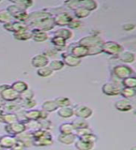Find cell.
<instances>
[{"instance_id": "1", "label": "cell", "mask_w": 136, "mask_h": 150, "mask_svg": "<svg viewBox=\"0 0 136 150\" xmlns=\"http://www.w3.org/2000/svg\"><path fill=\"white\" fill-rule=\"evenodd\" d=\"M24 23L30 30L37 29L44 32L52 30L55 26L53 15L47 8L29 13L27 20Z\"/></svg>"}, {"instance_id": "2", "label": "cell", "mask_w": 136, "mask_h": 150, "mask_svg": "<svg viewBox=\"0 0 136 150\" xmlns=\"http://www.w3.org/2000/svg\"><path fill=\"white\" fill-rule=\"evenodd\" d=\"M134 75V70L129 65L120 64L116 65L111 69V79L112 83L120 86L121 81L125 78H128Z\"/></svg>"}, {"instance_id": "3", "label": "cell", "mask_w": 136, "mask_h": 150, "mask_svg": "<svg viewBox=\"0 0 136 150\" xmlns=\"http://www.w3.org/2000/svg\"><path fill=\"white\" fill-rule=\"evenodd\" d=\"M6 9L12 16L14 21L25 23L27 18H28V15H29V13L27 12V11H25V9H23V8H20L19 6H17V5H14V4L9 5Z\"/></svg>"}, {"instance_id": "4", "label": "cell", "mask_w": 136, "mask_h": 150, "mask_svg": "<svg viewBox=\"0 0 136 150\" xmlns=\"http://www.w3.org/2000/svg\"><path fill=\"white\" fill-rule=\"evenodd\" d=\"M102 51L103 53L116 57V55L123 51V46L119 44V42L113 40L104 41V43L102 45Z\"/></svg>"}, {"instance_id": "5", "label": "cell", "mask_w": 136, "mask_h": 150, "mask_svg": "<svg viewBox=\"0 0 136 150\" xmlns=\"http://www.w3.org/2000/svg\"><path fill=\"white\" fill-rule=\"evenodd\" d=\"M77 43L86 47L88 49H90V48H92V47L102 46L103 43H104V40L98 35H88V36L81 38V39L77 41Z\"/></svg>"}, {"instance_id": "6", "label": "cell", "mask_w": 136, "mask_h": 150, "mask_svg": "<svg viewBox=\"0 0 136 150\" xmlns=\"http://www.w3.org/2000/svg\"><path fill=\"white\" fill-rule=\"evenodd\" d=\"M25 130H26V128L22 121H17V122H14L12 124L5 125V131L7 132V134L15 136V137L19 134L24 132Z\"/></svg>"}, {"instance_id": "7", "label": "cell", "mask_w": 136, "mask_h": 150, "mask_svg": "<svg viewBox=\"0 0 136 150\" xmlns=\"http://www.w3.org/2000/svg\"><path fill=\"white\" fill-rule=\"evenodd\" d=\"M73 19L72 14L68 12L67 11H61L57 14L53 15V21H54V25L60 26V27H65L68 25V23H70Z\"/></svg>"}, {"instance_id": "8", "label": "cell", "mask_w": 136, "mask_h": 150, "mask_svg": "<svg viewBox=\"0 0 136 150\" xmlns=\"http://www.w3.org/2000/svg\"><path fill=\"white\" fill-rule=\"evenodd\" d=\"M120 86L116 83H114L112 82L109 83H105L103 84L102 86V91L103 93L106 96L109 97H115V96H119L120 94Z\"/></svg>"}, {"instance_id": "9", "label": "cell", "mask_w": 136, "mask_h": 150, "mask_svg": "<svg viewBox=\"0 0 136 150\" xmlns=\"http://www.w3.org/2000/svg\"><path fill=\"white\" fill-rule=\"evenodd\" d=\"M19 98L20 95L13 90L10 87V86H8L6 89L0 93V98L4 101V102H13V101H17L19 100Z\"/></svg>"}, {"instance_id": "10", "label": "cell", "mask_w": 136, "mask_h": 150, "mask_svg": "<svg viewBox=\"0 0 136 150\" xmlns=\"http://www.w3.org/2000/svg\"><path fill=\"white\" fill-rule=\"evenodd\" d=\"M74 114L77 118L88 119L92 116L93 110L87 105H78L76 108H74Z\"/></svg>"}, {"instance_id": "11", "label": "cell", "mask_w": 136, "mask_h": 150, "mask_svg": "<svg viewBox=\"0 0 136 150\" xmlns=\"http://www.w3.org/2000/svg\"><path fill=\"white\" fill-rule=\"evenodd\" d=\"M67 53H70L71 54H73L74 56L79 58V59H82L84 57L88 56V48L84 47L80 44H78L77 42V43H73L70 46V49Z\"/></svg>"}, {"instance_id": "12", "label": "cell", "mask_w": 136, "mask_h": 150, "mask_svg": "<svg viewBox=\"0 0 136 150\" xmlns=\"http://www.w3.org/2000/svg\"><path fill=\"white\" fill-rule=\"evenodd\" d=\"M62 59L64 66H67V67L75 68L81 64V59L76 57V56H74L70 53H67V52H64L62 54Z\"/></svg>"}, {"instance_id": "13", "label": "cell", "mask_w": 136, "mask_h": 150, "mask_svg": "<svg viewBox=\"0 0 136 150\" xmlns=\"http://www.w3.org/2000/svg\"><path fill=\"white\" fill-rule=\"evenodd\" d=\"M49 63H50V58H48L43 54H36L35 56H33L31 59V65L36 69L46 67V66H49Z\"/></svg>"}, {"instance_id": "14", "label": "cell", "mask_w": 136, "mask_h": 150, "mask_svg": "<svg viewBox=\"0 0 136 150\" xmlns=\"http://www.w3.org/2000/svg\"><path fill=\"white\" fill-rule=\"evenodd\" d=\"M3 27L5 30H7L8 32H11L13 34L14 33H17L21 30L27 29L28 28L24 23L18 22V21H12L8 23H5V25H3Z\"/></svg>"}, {"instance_id": "15", "label": "cell", "mask_w": 136, "mask_h": 150, "mask_svg": "<svg viewBox=\"0 0 136 150\" xmlns=\"http://www.w3.org/2000/svg\"><path fill=\"white\" fill-rule=\"evenodd\" d=\"M16 139L24 145L25 148H29L34 145V139H33L32 131L30 130H25L24 132L19 134L16 136Z\"/></svg>"}, {"instance_id": "16", "label": "cell", "mask_w": 136, "mask_h": 150, "mask_svg": "<svg viewBox=\"0 0 136 150\" xmlns=\"http://www.w3.org/2000/svg\"><path fill=\"white\" fill-rule=\"evenodd\" d=\"M17 139L11 135H0V146L4 149L9 150L16 144Z\"/></svg>"}, {"instance_id": "17", "label": "cell", "mask_w": 136, "mask_h": 150, "mask_svg": "<svg viewBox=\"0 0 136 150\" xmlns=\"http://www.w3.org/2000/svg\"><path fill=\"white\" fill-rule=\"evenodd\" d=\"M116 58H118L120 62L124 63L125 65L132 64L135 61V54L133 53V52L123 50L120 54H119L116 56Z\"/></svg>"}, {"instance_id": "18", "label": "cell", "mask_w": 136, "mask_h": 150, "mask_svg": "<svg viewBox=\"0 0 136 150\" xmlns=\"http://www.w3.org/2000/svg\"><path fill=\"white\" fill-rule=\"evenodd\" d=\"M115 108L119 112H127L133 110V103L127 98H120L115 102Z\"/></svg>"}, {"instance_id": "19", "label": "cell", "mask_w": 136, "mask_h": 150, "mask_svg": "<svg viewBox=\"0 0 136 150\" xmlns=\"http://www.w3.org/2000/svg\"><path fill=\"white\" fill-rule=\"evenodd\" d=\"M53 144V139L51 134H48L44 136V137L34 140V146L37 147H44V146H50V145Z\"/></svg>"}, {"instance_id": "20", "label": "cell", "mask_w": 136, "mask_h": 150, "mask_svg": "<svg viewBox=\"0 0 136 150\" xmlns=\"http://www.w3.org/2000/svg\"><path fill=\"white\" fill-rule=\"evenodd\" d=\"M31 32H32V40L36 42H38V43L45 42L49 39V35L47 32L37 30V29L31 30Z\"/></svg>"}, {"instance_id": "21", "label": "cell", "mask_w": 136, "mask_h": 150, "mask_svg": "<svg viewBox=\"0 0 136 150\" xmlns=\"http://www.w3.org/2000/svg\"><path fill=\"white\" fill-rule=\"evenodd\" d=\"M53 36L62 38V39H63L67 41L68 40H71L73 38V32H72V30H70L69 28L61 27V28H59V29L55 30L53 32Z\"/></svg>"}, {"instance_id": "22", "label": "cell", "mask_w": 136, "mask_h": 150, "mask_svg": "<svg viewBox=\"0 0 136 150\" xmlns=\"http://www.w3.org/2000/svg\"><path fill=\"white\" fill-rule=\"evenodd\" d=\"M2 110L6 112H15V114H17L21 110H22V108L21 107L19 100H17L13 102H8V103L5 102V105L3 106Z\"/></svg>"}, {"instance_id": "23", "label": "cell", "mask_w": 136, "mask_h": 150, "mask_svg": "<svg viewBox=\"0 0 136 150\" xmlns=\"http://www.w3.org/2000/svg\"><path fill=\"white\" fill-rule=\"evenodd\" d=\"M51 43H52L53 47H54V50H56L57 52H61V51H63L65 48H66V40L62 39V38H59V37H55L53 36L51 38Z\"/></svg>"}, {"instance_id": "24", "label": "cell", "mask_w": 136, "mask_h": 150, "mask_svg": "<svg viewBox=\"0 0 136 150\" xmlns=\"http://www.w3.org/2000/svg\"><path fill=\"white\" fill-rule=\"evenodd\" d=\"M57 114L62 118H71L72 116L75 115L74 114V107L72 105L61 107L57 110Z\"/></svg>"}, {"instance_id": "25", "label": "cell", "mask_w": 136, "mask_h": 150, "mask_svg": "<svg viewBox=\"0 0 136 150\" xmlns=\"http://www.w3.org/2000/svg\"><path fill=\"white\" fill-rule=\"evenodd\" d=\"M13 37H14V39L17 40L26 41V40H32V32L29 28H27V29H23V30L17 32V33H14Z\"/></svg>"}, {"instance_id": "26", "label": "cell", "mask_w": 136, "mask_h": 150, "mask_svg": "<svg viewBox=\"0 0 136 150\" xmlns=\"http://www.w3.org/2000/svg\"><path fill=\"white\" fill-rule=\"evenodd\" d=\"M10 87L20 95V94L26 91L27 89L29 88V86H28V83L26 82L22 81V80H18V81H15L14 83H12Z\"/></svg>"}, {"instance_id": "27", "label": "cell", "mask_w": 136, "mask_h": 150, "mask_svg": "<svg viewBox=\"0 0 136 150\" xmlns=\"http://www.w3.org/2000/svg\"><path fill=\"white\" fill-rule=\"evenodd\" d=\"M20 121L19 120V117L17 114L15 112H4L2 115V118H1V123L5 125H8V124H12L14 122Z\"/></svg>"}, {"instance_id": "28", "label": "cell", "mask_w": 136, "mask_h": 150, "mask_svg": "<svg viewBox=\"0 0 136 150\" xmlns=\"http://www.w3.org/2000/svg\"><path fill=\"white\" fill-rule=\"evenodd\" d=\"M77 140V136L75 134H61L58 136L59 143L63 144L64 145H71L75 144Z\"/></svg>"}, {"instance_id": "29", "label": "cell", "mask_w": 136, "mask_h": 150, "mask_svg": "<svg viewBox=\"0 0 136 150\" xmlns=\"http://www.w3.org/2000/svg\"><path fill=\"white\" fill-rule=\"evenodd\" d=\"M75 147L77 150H92L94 148V143H90V142H86V141H83L81 139H77L75 142Z\"/></svg>"}, {"instance_id": "30", "label": "cell", "mask_w": 136, "mask_h": 150, "mask_svg": "<svg viewBox=\"0 0 136 150\" xmlns=\"http://www.w3.org/2000/svg\"><path fill=\"white\" fill-rule=\"evenodd\" d=\"M59 109V107L57 105V103L55 102L54 100H45L43 103H42L41 106V110H43L47 112H55Z\"/></svg>"}, {"instance_id": "31", "label": "cell", "mask_w": 136, "mask_h": 150, "mask_svg": "<svg viewBox=\"0 0 136 150\" xmlns=\"http://www.w3.org/2000/svg\"><path fill=\"white\" fill-rule=\"evenodd\" d=\"M39 119H40V110L31 109V110L24 111V120H23V121H25V120L37 121Z\"/></svg>"}, {"instance_id": "32", "label": "cell", "mask_w": 136, "mask_h": 150, "mask_svg": "<svg viewBox=\"0 0 136 150\" xmlns=\"http://www.w3.org/2000/svg\"><path fill=\"white\" fill-rule=\"evenodd\" d=\"M80 7H83L90 12L94 11L98 8V3L95 0H80Z\"/></svg>"}, {"instance_id": "33", "label": "cell", "mask_w": 136, "mask_h": 150, "mask_svg": "<svg viewBox=\"0 0 136 150\" xmlns=\"http://www.w3.org/2000/svg\"><path fill=\"white\" fill-rule=\"evenodd\" d=\"M59 131L61 134H75V129L74 126L72 123H63L59 126Z\"/></svg>"}, {"instance_id": "34", "label": "cell", "mask_w": 136, "mask_h": 150, "mask_svg": "<svg viewBox=\"0 0 136 150\" xmlns=\"http://www.w3.org/2000/svg\"><path fill=\"white\" fill-rule=\"evenodd\" d=\"M90 14H91L90 11H87V9L84 8L83 7H80V6L74 11V16L76 19H78V20L89 17V16H90Z\"/></svg>"}, {"instance_id": "35", "label": "cell", "mask_w": 136, "mask_h": 150, "mask_svg": "<svg viewBox=\"0 0 136 150\" xmlns=\"http://www.w3.org/2000/svg\"><path fill=\"white\" fill-rule=\"evenodd\" d=\"M121 97L123 98H133L136 96V90L135 88H127V87H121L120 89V94Z\"/></svg>"}, {"instance_id": "36", "label": "cell", "mask_w": 136, "mask_h": 150, "mask_svg": "<svg viewBox=\"0 0 136 150\" xmlns=\"http://www.w3.org/2000/svg\"><path fill=\"white\" fill-rule=\"evenodd\" d=\"M19 102H20L21 107L25 111L34 109V108L37 104V102H36V100H35V98H32V100H19Z\"/></svg>"}, {"instance_id": "37", "label": "cell", "mask_w": 136, "mask_h": 150, "mask_svg": "<svg viewBox=\"0 0 136 150\" xmlns=\"http://www.w3.org/2000/svg\"><path fill=\"white\" fill-rule=\"evenodd\" d=\"M14 21L12 16L8 13L7 9H0V23L5 25V23H8L9 22Z\"/></svg>"}, {"instance_id": "38", "label": "cell", "mask_w": 136, "mask_h": 150, "mask_svg": "<svg viewBox=\"0 0 136 150\" xmlns=\"http://www.w3.org/2000/svg\"><path fill=\"white\" fill-rule=\"evenodd\" d=\"M72 124L74 126L75 129H88L90 128V124L86 121V119H81V118H77L76 120H74L72 122Z\"/></svg>"}, {"instance_id": "39", "label": "cell", "mask_w": 136, "mask_h": 150, "mask_svg": "<svg viewBox=\"0 0 136 150\" xmlns=\"http://www.w3.org/2000/svg\"><path fill=\"white\" fill-rule=\"evenodd\" d=\"M36 74L38 75L39 77L42 78H47V77H50L51 75L53 74L52 69H51L49 66H46V67L43 68H40V69H37L36 70Z\"/></svg>"}, {"instance_id": "40", "label": "cell", "mask_w": 136, "mask_h": 150, "mask_svg": "<svg viewBox=\"0 0 136 150\" xmlns=\"http://www.w3.org/2000/svg\"><path fill=\"white\" fill-rule=\"evenodd\" d=\"M121 86L127 88H135L136 87V78L134 76H130L125 78L121 81Z\"/></svg>"}, {"instance_id": "41", "label": "cell", "mask_w": 136, "mask_h": 150, "mask_svg": "<svg viewBox=\"0 0 136 150\" xmlns=\"http://www.w3.org/2000/svg\"><path fill=\"white\" fill-rule=\"evenodd\" d=\"M23 123H24L26 130L34 131V130H36V129H40L38 120H37V121H35V120H25V121H23Z\"/></svg>"}, {"instance_id": "42", "label": "cell", "mask_w": 136, "mask_h": 150, "mask_svg": "<svg viewBox=\"0 0 136 150\" xmlns=\"http://www.w3.org/2000/svg\"><path fill=\"white\" fill-rule=\"evenodd\" d=\"M49 67L52 69V71H59L64 68V64L62 60H52L49 63Z\"/></svg>"}, {"instance_id": "43", "label": "cell", "mask_w": 136, "mask_h": 150, "mask_svg": "<svg viewBox=\"0 0 136 150\" xmlns=\"http://www.w3.org/2000/svg\"><path fill=\"white\" fill-rule=\"evenodd\" d=\"M11 3L14 5H17V6L25 9V11L34 5V1H30V0H17V1H11Z\"/></svg>"}, {"instance_id": "44", "label": "cell", "mask_w": 136, "mask_h": 150, "mask_svg": "<svg viewBox=\"0 0 136 150\" xmlns=\"http://www.w3.org/2000/svg\"><path fill=\"white\" fill-rule=\"evenodd\" d=\"M63 6L65 7V8L71 9L74 11L75 9L80 6V0H67V1L63 2Z\"/></svg>"}, {"instance_id": "45", "label": "cell", "mask_w": 136, "mask_h": 150, "mask_svg": "<svg viewBox=\"0 0 136 150\" xmlns=\"http://www.w3.org/2000/svg\"><path fill=\"white\" fill-rule=\"evenodd\" d=\"M54 100L57 103L59 108L71 105V100H70L69 98H66V97H58V98H56Z\"/></svg>"}, {"instance_id": "46", "label": "cell", "mask_w": 136, "mask_h": 150, "mask_svg": "<svg viewBox=\"0 0 136 150\" xmlns=\"http://www.w3.org/2000/svg\"><path fill=\"white\" fill-rule=\"evenodd\" d=\"M39 127L41 129H44L47 131H50L52 129V122L49 119H39L38 120Z\"/></svg>"}, {"instance_id": "47", "label": "cell", "mask_w": 136, "mask_h": 150, "mask_svg": "<svg viewBox=\"0 0 136 150\" xmlns=\"http://www.w3.org/2000/svg\"><path fill=\"white\" fill-rule=\"evenodd\" d=\"M35 93L33 90L28 88L26 91H24L23 93L20 94V98L19 100H32V98H35Z\"/></svg>"}, {"instance_id": "48", "label": "cell", "mask_w": 136, "mask_h": 150, "mask_svg": "<svg viewBox=\"0 0 136 150\" xmlns=\"http://www.w3.org/2000/svg\"><path fill=\"white\" fill-rule=\"evenodd\" d=\"M77 139H81L83 141H86V142H90V143H96L97 141H98V137H97V135L94 134L93 132H91V133H88L86 135H84L82 136V137L80 138H77Z\"/></svg>"}, {"instance_id": "49", "label": "cell", "mask_w": 136, "mask_h": 150, "mask_svg": "<svg viewBox=\"0 0 136 150\" xmlns=\"http://www.w3.org/2000/svg\"><path fill=\"white\" fill-rule=\"evenodd\" d=\"M67 26H68V28L70 30L77 29V28H79L81 26V22H80V20H78V19H76L75 17H73V19L70 21V23H68Z\"/></svg>"}, {"instance_id": "50", "label": "cell", "mask_w": 136, "mask_h": 150, "mask_svg": "<svg viewBox=\"0 0 136 150\" xmlns=\"http://www.w3.org/2000/svg\"><path fill=\"white\" fill-rule=\"evenodd\" d=\"M103 53L102 51V46H96V47H92V48L88 49V56H93V55H97Z\"/></svg>"}, {"instance_id": "51", "label": "cell", "mask_w": 136, "mask_h": 150, "mask_svg": "<svg viewBox=\"0 0 136 150\" xmlns=\"http://www.w3.org/2000/svg\"><path fill=\"white\" fill-rule=\"evenodd\" d=\"M92 132V130L91 128H88V129H77L75 131V135L77 136V138H80L82 136L86 135L88 133H91Z\"/></svg>"}, {"instance_id": "52", "label": "cell", "mask_w": 136, "mask_h": 150, "mask_svg": "<svg viewBox=\"0 0 136 150\" xmlns=\"http://www.w3.org/2000/svg\"><path fill=\"white\" fill-rule=\"evenodd\" d=\"M26 148L24 147V145H23L20 141H18L17 140V142H16V144L13 145V146L9 149V150H25Z\"/></svg>"}, {"instance_id": "53", "label": "cell", "mask_w": 136, "mask_h": 150, "mask_svg": "<svg viewBox=\"0 0 136 150\" xmlns=\"http://www.w3.org/2000/svg\"><path fill=\"white\" fill-rule=\"evenodd\" d=\"M42 54H45L48 58H50V57H51V56H54V55L57 54V51L54 50V49H48L46 52H44V53H42Z\"/></svg>"}, {"instance_id": "54", "label": "cell", "mask_w": 136, "mask_h": 150, "mask_svg": "<svg viewBox=\"0 0 136 150\" xmlns=\"http://www.w3.org/2000/svg\"><path fill=\"white\" fill-rule=\"evenodd\" d=\"M122 28L125 31H132L135 28V25L134 23H125V25H122Z\"/></svg>"}, {"instance_id": "55", "label": "cell", "mask_w": 136, "mask_h": 150, "mask_svg": "<svg viewBox=\"0 0 136 150\" xmlns=\"http://www.w3.org/2000/svg\"><path fill=\"white\" fill-rule=\"evenodd\" d=\"M49 112H47L43 110H40V119H48Z\"/></svg>"}, {"instance_id": "56", "label": "cell", "mask_w": 136, "mask_h": 150, "mask_svg": "<svg viewBox=\"0 0 136 150\" xmlns=\"http://www.w3.org/2000/svg\"><path fill=\"white\" fill-rule=\"evenodd\" d=\"M8 86H9V84H6V83L1 84V86H0V93H1L4 90V89H6Z\"/></svg>"}, {"instance_id": "57", "label": "cell", "mask_w": 136, "mask_h": 150, "mask_svg": "<svg viewBox=\"0 0 136 150\" xmlns=\"http://www.w3.org/2000/svg\"><path fill=\"white\" fill-rule=\"evenodd\" d=\"M4 105H5V102L1 100V98H0V109H2Z\"/></svg>"}, {"instance_id": "58", "label": "cell", "mask_w": 136, "mask_h": 150, "mask_svg": "<svg viewBox=\"0 0 136 150\" xmlns=\"http://www.w3.org/2000/svg\"><path fill=\"white\" fill-rule=\"evenodd\" d=\"M132 150H136V146H135V145L132 147Z\"/></svg>"}, {"instance_id": "59", "label": "cell", "mask_w": 136, "mask_h": 150, "mask_svg": "<svg viewBox=\"0 0 136 150\" xmlns=\"http://www.w3.org/2000/svg\"><path fill=\"white\" fill-rule=\"evenodd\" d=\"M0 150H7V149H4V148H1V149H0Z\"/></svg>"}, {"instance_id": "60", "label": "cell", "mask_w": 136, "mask_h": 150, "mask_svg": "<svg viewBox=\"0 0 136 150\" xmlns=\"http://www.w3.org/2000/svg\"><path fill=\"white\" fill-rule=\"evenodd\" d=\"M1 148H2V147H1V146H0V149H1Z\"/></svg>"}]
</instances>
